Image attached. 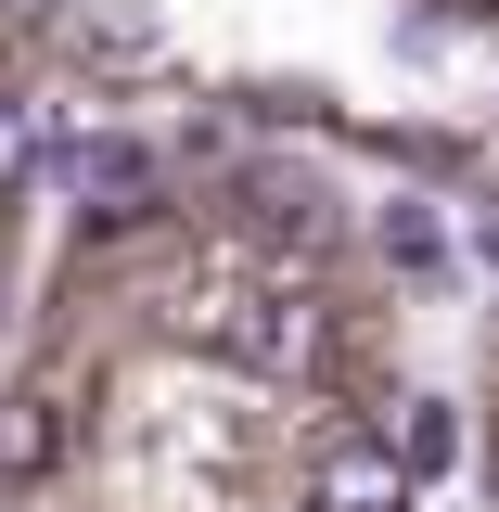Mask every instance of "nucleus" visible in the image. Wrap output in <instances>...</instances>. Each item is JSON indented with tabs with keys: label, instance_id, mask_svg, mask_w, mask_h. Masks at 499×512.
I'll return each mask as SVG.
<instances>
[{
	"label": "nucleus",
	"instance_id": "f257e3e1",
	"mask_svg": "<svg viewBox=\"0 0 499 512\" xmlns=\"http://www.w3.org/2000/svg\"><path fill=\"white\" fill-rule=\"evenodd\" d=\"M0 13H26V0H0ZM26 167H39V116H26V103L0 90V205L26 192Z\"/></svg>",
	"mask_w": 499,
	"mask_h": 512
}]
</instances>
